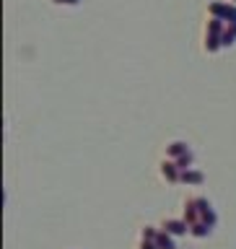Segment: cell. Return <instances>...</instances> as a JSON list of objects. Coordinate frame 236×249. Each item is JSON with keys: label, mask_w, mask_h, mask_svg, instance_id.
I'll list each match as a JSON object with an SVG mask.
<instances>
[{"label": "cell", "mask_w": 236, "mask_h": 249, "mask_svg": "<svg viewBox=\"0 0 236 249\" xmlns=\"http://www.w3.org/2000/svg\"><path fill=\"white\" fill-rule=\"evenodd\" d=\"M182 221H184L187 226L208 223L210 229H213L216 221H218V215H216L213 205H210L205 197H190V200L184 202V215H182Z\"/></svg>", "instance_id": "obj_1"}, {"label": "cell", "mask_w": 236, "mask_h": 249, "mask_svg": "<svg viewBox=\"0 0 236 249\" xmlns=\"http://www.w3.org/2000/svg\"><path fill=\"white\" fill-rule=\"evenodd\" d=\"M179 169L171 159H166V161H161V166H159V174H161V179H166L169 184H179Z\"/></svg>", "instance_id": "obj_4"}, {"label": "cell", "mask_w": 236, "mask_h": 249, "mask_svg": "<svg viewBox=\"0 0 236 249\" xmlns=\"http://www.w3.org/2000/svg\"><path fill=\"white\" fill-rule=\"evenodd\" d=\"M54 5H78L81 0H52Z\"/></svg>", "instance_id": "obj_11"}, {"label": "cell", "mask_w": 236, "mask_h": 249, "mask_svg": "<svg viewBox=\"0 0 236 249\" xmlns=\"http://www.w3.org/2000/svg\"><path fill=\"white\" fill-rule=\"evenodd\" d=\"M153 244L159 247V249H177V244H174V236H171V233H166L163 229H156Z\"/></svg>", "instance_id": "obj_8"}, {"label": "cell", "mask_w": 236, "mask_h": 249, "mask_svg": "<svg viewBox=\"0 0 236 249\" xmlns=\"http://www.w3.org/2000/svg\"><path fill=\"white\" fill-rule=\"evenodd\" d=\"M223 21L221 18H210L208 21V29H205V50L208 52H216L218 47H223Z\"/></svg>", "instance_id": "obj_2"}, {"label": "cell", "mask_w": 236, "mask_h": 249, "mask_svg": "<svg viewBox=\"0 0 236 249\" xmlns=\"http://www.w3.org/2000/svg\"><path fill=\"white\" fill-rule=\"evenodd\" d=\"M202 182H205V177H202V171H198V169L179 171V184H202Z\"/></svg>", "instance_id": "obj_6"}, {"label": "cell", "mask_w": 236, "mask_h": 249, "mask_svg": "<svg viewBox=\"0 0 236 249\" xmlns=\"http://www.w3.org/2000/svg\"><path fill=\"white\" fill-rule=\"evenodd\" d=\"M138 249H159L153 244V241H148V239H140V244H138Z\"/></svg>", "instance_id": "obj_10"}, {"label": "cell", "mask_w": 236, "mask_h": 249, "mask_svg": "<svg viewBox=\"0 0 236 249\" xmlns=\"http://www.w3.org/2000/svg\"><path fill=\"white\" fill-rule=\"evenodd\" d=\"M187 153H192L190 148H187V143H179V140H174V143L166 145V159H171V161H179V159H182V156H187Z\"/></svg>", "instance_id": "obj_7"}, {"label": "cell", "mask_w": 236, "mask_h": 249, "mask_svg": "<svg viewBox=\"0 0 236 249\" xmlns=\"http://www.w3.org/2000/svg\"><path fill=\"white\" fill-rule=\"evenodd\" d=\"M161 229L166 233H171V236H184V233H190V226H187L184 221H171V218L161 223Z\"/></svg>", "instance_id": "obj_5"}, {"label": "cell", "mask_w": 236, "mask_h": 249, "mask_svg": "<svg viewBox=\"0 0 236 249\" xmlns=\"http://www.w3.org/2000/svg\"><path fill=\"white\" fill-rule=\"evenodd\" d=\"M234 39H236V23H229V26L223 29V47H229V44H234Z\"/></svg>", "instance_id": "obj_9"}, {"label": "cell", "mask_w": 236, "mask_h": 249, "mask_svg": "<svg viewBox=\"0 0 236 249\" xmlns=\"http://www.w3.org/2000/svg\"><path fill=\"white\" fill-rule=\"evenodd\" d=\"M208 11H210V16H213V18L236 23V5H229V3H210Z\"/></svg>", "instance_id": "obj_3"}]
</instances>
